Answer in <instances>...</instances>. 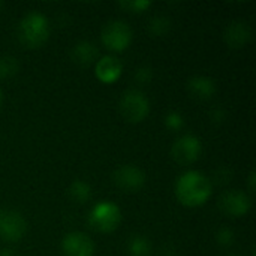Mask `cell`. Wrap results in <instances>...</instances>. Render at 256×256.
I'll use <instances>...</instances> for the list:
<instances>
[{
  "mask_svg": "<svg viewBox=\"0 0 256 256\" xmlns=\"http://www.w3.org/2000/svg\"><path fill=\"white\" fill-rule=\"evenodd\" d=\"M212 182L198 171L182 174L176 183V196L184 207H201L212 196Z\"/></svg>",
  "mask_w": 256,
  "mask_h": 256,
  "instance_id": "6da1fadb",
  "label": "cell"
},
{
  "mask_svg": "<svg viewBox=\"0 0 256 256\" xmlns=\"http://www.w3.org/2000/svg\"><path fill=\"white\" fill-rule=\"evenodd\" d=\"M18 38L27 48L36 50L42 46L50 38V22L45 15L39 12L27 14L18 26Z\"/></svg>",
  "mask_w": 256,
  "mask_h": 256,
  "instance_id": "7a4b0ae2",
  "label": "cell"
},
{
  "mask_svg": "<svg viewBox=\"0 0 256 256\" xmlns=\"http://www.w3.org/2000/svg\"><path fill=\"white\" fill-rule=\"evenodd\" d=\"M122 222V212L118 206L110 201L98 202L88 213V225L98 232H112Z\"/></svg>",
  "mask_w": 256,
  "mask_h": 256,
  "instance_id": "3957f363",
  "label": "cell"
},
{
  "mask_svg": "<svg viewBox=\"0 0 256 256\" xmlns=\"http://www.w3.org/2000/svg\"><path fill=\"white\" fill-rule=\"evenodd\" d=\"M120 112L126 122L141 123L150 112V102L141 90L129 88L122 94Z\"/></svg>",
  "mask_w": 256,
  "mask_h": 256,
  "instance_id": "277c9868",
  "label": "cell"
},
{
  "mask_svg": "<svg viewBox=\"0 0 256 256\" xmlns=\"http://www.w3.org/2000/svg\"><path fill=\"white\" fill-rule=\"evenodd\" d=\"M102 44L114 52L124 51L132 42V28L122 20L110 21L100 33Z\"/></svg>",
  "mask_w": 256,
  "mask_h": 256,
  "instance_id": "5b68a950",
  "label": "cell"
},
{
  "mask_svg": "<svg viewBox=\"0 0 256 256\" xmlns=\"http://www.w3.org/2000/svg\"><path fill=\"white\" fill-rule=\"evenodd\" d=\"M27 232V222L15 210H0V238L8 243L20 242Z\"/></svg>",
  "mask_w": 256,
  "mask_h": 256,
  "instance_id": "8992f818",
  "label": "cell"
},
{
  "mask_svg": "<svg viewBox=\"0 0 256 256\" xmlns=\"http://www.w3.org/2000/svg\"><path fill=\"white\" fill-rule=\"evenodd\" d=\"M202 153V144L200 138L194 135H183L176 140L171 147V158L180 165H190L200 159Z\"/></svg>",
  "mask_w": 256,
  "mask_h": 256,
  "instance_id": "52a82bcc",
  "label": "cell"
},
{
  "mask_svg": "<svg viewBox=\"0 0 256 256\" xmlns=\"http://www.w3.org/2000/svg\"><path fill=\"white\" fill-rule=\"evenodd\" d=\"M112 182L120 190L126 194H135L141 190V188L144 186L146 176L142 170L138 168L136 165H123L114 171Z\"/></svg>",
  "mask_w": 256,
  "mask_h": 256,
  "instance_id": "ba28073f",
  "label": "cell"
},
{
  "mask_svg": "<svg viewBox=\"0 0 256 256\" xmlns=\"http://www.w3.org/2000/svg\"><path fill=\"white\" fill-rule=\"evenodd\" d=\"M252 201L243 190H228L219 200V208L230 218H242L249 213Z\"/></svg>",
  "mask_w": 256,
  "mask_h": 256,
  "instance_id": "9c48e42d",
  "label": "cell"
},
{
  "mask_svg": "<svg viewBox=\"0 0 256 256\" xmlns=\"http://www.w3.org/2000/svg\"><path fill=\"white\" fill-rule=\"evenodd\" d=\"M62 252L64 256H93L94 244L82 232H69L62 240Z\"/></svg>",
  "mask_w": 256,
  "mask_h": 256,
  "instance_id": "30bf717a",
  "label": "cell"
},
{
  "mask_svg": "<svg viewBox=\"0 0 256 256\" xmlns=\"http://www.w3.org/2000/svg\"><path fill=\"white\" fill-rule=\"evenodd\" d=\"M123 72V63L120 58L114 56H105L96 62L94 66V75L96 78L104 84H112L116 82Z\"/></svg>",
  "mask_w": 256,
  "mask_h": 256,
  "instance_id": "8fae6325",
  "label": "cell"
},
{
  "mask_svg": "<svg viewBox=\"0 0 256 256\" xmlns=\"http://www.w3.org/2000/svg\"><path fill=\"white\" fill-rule=\"evenodd\" d=\"M252 38V30L244 21H234L228 26L225 32V42L228 46L238 50L243 48Z\"/></svg>",
  "mask_w": 256,
  "mask_h": 256,
  "instance_id": "7c38bea8",
  "label": "cell"
},
{
  "mask_svg": "<svg viewBox=\"0 0 256 256\" xmlns=\"http://www.w3.org/2000/svg\"><path fill=\"white\" fill-rule=\"evenodd\" d=\"M188 90L194 98H196L200 100H208L216 93V84L212 78L198 75V76H194L189 80Z\"/></svg>",
  "mask_w": 256,
  "mask_h": 256,
  "instance_id": "4fadbf2b",
  "label": "cell"
},
{
  "mask_svg": "<svg viewBox=\"0 0 256 256\" xmlns=\"http://www.w3.org/2000/svg\"><path fill=\"white\" fill-rule=\"evenodd\" d=\"M72 56H74V60L81 64V66H88L92 64L96 57H98V48L94 44L88 42V40H82L80 44H76L74 46V51H72Z\"/></svg>",
  "mask_w": 256,
  "mask_h": 256,
  "instance_id": "5bb4252c",
  "label": "cell"
},
{
  "mask_svg": "<svg viewBox=\"0 0 256 256\" xmlns=\"http://www.w3.org/2000/svg\"><path fill=\"white\" fill-rule=\"evenodd\" d=\"M69 196L78 204H86L92 198V188L87 182L75 180L69 188Z\"/></svg>",
  "mask_w": 256,
  "mask_h": 256,
  "instance_id": "9a60e30c",
  "label": "cell"
},
{
  "mask_svg": "<svg viewBox=\"0 0 256 256\" xmlns=\"http://www.w3.org/2000/svg\"><path fill=\"white\" fill-rule=\"evenodd\" d=\"M128 250L130 256H148L152 254V244L146 237L134 236L128 243Z\"/></svg>",
  "mask_w": 256,
  "mask_h": 256,
  "instance_id": "2e32d148",
  "label": "cell"
},
{
  "mask_svg": "<svg viewBox=\"0 0 256 256\" xmlns=\"http://www.w3.org/2000/svg\"><path fill=\"white\" fill-rule=\"evenodd\" d=\"M171 22H170V20L168 18H165V16H154L152 21H150V24H148V30H150V33H153L154 36H162V34H165L168 30H170V26Z\"/></svg>",
  "mask_w": 256,
  "mask_h": 256,
  "instance_id": "e0dca14e",
  "label": "cell"
},
{
  "mask_svg": "<svg viewBox=\"0 0 256 256\" xmlns=\"http://www.w3.org/2000/svg\"><path fill=\"white\" fill-rule=\"evenodd\" d=\"M18 70V63L12 57L0 58V78H9Z\"/></svg>",
  "mask_w": 256,
  "mask_h": 256,
  "instance_id": "ac0fdd59",
  "label": "cell"
},
{
  "mask_svg": "<svg viewBox=\"0 0 256 256\" xmlns=\"http://www.w3.org/2000/svg\"><path fill=\"white\" fill-rule=\"evenodd\" d=\"M165 124H166V128L171 129V130H180V129L183 128L184 122H183V117H182L180 112L171 111V112H168V116L165 117Z\"/></svg>",
  "mask_w": 256,
  "mask_h": 256,
  "instance_id": "d6986e66",
  "label": "cell"
},
{
  "mask_svg": "<svg viewBox=\"0 0 256 256\" xmlns=\"http://www.w3.org/2000/svg\"><path fill=\"white\" fill-rule=\"evenodd\" d=\"M122 8L129 9L130 12H144L147 8L152 6V2H146V0H140V2H124L120 3Z\"/></svg>",
  "mask_w": 256,
  "mask_h": 256,
  "instance_id": "ffe728a7",
  "label": "cell"
},
{
  "mask_svg": "<svg viewBox=\"0 0 256 256\" xmlns=\"http://www.w3.org/2000/svg\"><path fill=\"white\" fill-rule=\"evenodd\" d=\"M218 242L222 246H231L234 243V232L228 228H222L218 232Z\"/></svg>",
  "mask_w": 256,
  "mask_h": 256,
  "instance_id": "44dd1931",
  "label": "cell"
},
{
  "mask_svg": "<svg viewBox=\"0 0 256 256\" xmlns=\"http://www.w3.org/2000/svg\"><path fill=\"white\" fill-rule=\"evenodd\" d=\"M135 78L140 81V82H148L150 80H152V70L148 69V68H141V69H138V72L135 74Z\"/></svg>",
  "mask_w": 256,
  "mask_h": 256,
  "instance_id": "7402d4cb",
  "label": "cell"
},
{
  "mask_svg": "<svg viewBox=\"0 0 256 256\" xmlns=\"http://www.w3.org/2000/svg\"><path fill=\"white\" fill-rule=\"evenodd\" d=\"M254 182H255V172L252 171V172H250V177H249V183H250V190H254V189H255V186H254Z\"/></svg>",
  "mask_w": 256,
  "mask_h": 256,
  "instance_id": "603a6c76",
  "label": "cell"
},
{
  "mask_svg": "<svg viewBox=\"0 0 256 256\" xmlns=\"http://www.w3.org/2000/svg\"><path fill=\"white\" fill-rule=\"evenodd\" d=\"M0 256H14V254H12L10 249H2L0 250Z\"/></svg>",
  "mask_w": 256,
  "mask_h": 256,
  "instance_id": "cb8c5ba5",
  "label": "cell"
},
{
  "mask_svg": "<svg viewBox=\"0 0 256 256\" xmlns=\"http://www.w3.org/2000/svg\"><path fill=\"white\" fill-rule=\"evenodd\" d=\"M2 104H3V93H2V90H0V106H2Z\"/></svg>",
  "mask_w": 256,
  "mask_h": 256,
  "instance_id": "d4e9b609",
  "label": "cell"
},
{
  "mask_svg": "<svg viewBox=\"0 0 256 256\" xmlns=\"http://www.w3.org/2000/svg\"><path fill=\"white\" fill-rule=\"evenodd\" d=\"M231 256H238V255H231Z\"/></svg>",
  "mask_w": 256,
  "mask_h": 256,
  "instance_id": "484cf974",
  "label": "cell"
}]
</instances>
